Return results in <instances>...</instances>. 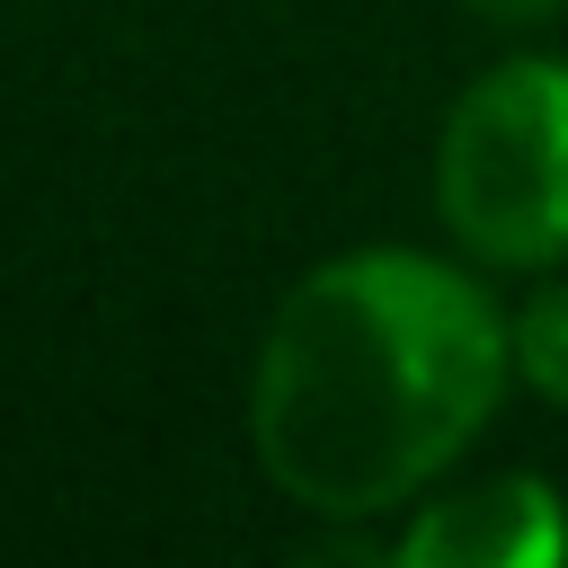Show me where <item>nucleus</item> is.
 I'll return each instance as SVG.
<instances>
[{
	"label": "nucleus",
	"instance_id": "f257e3e1",
	"mask_svg": "<svg viewBox=\"0 0 568 568\" xmlns=\"http://www.w3.org/2000/svg\"><path fill=\"white\" fill-rule=\"evenodd\" d=\"M515 382V311L435 248L364 240L284 284L248 364L257 479L320 515H408L497 417Z\"/></svg>",
	"mask_w": 568,
	"mask_h": 568
},
{
	"label": "nucleus",
	"instance_id": "f03ea898",
	"mask_svg": "<svg viewBox=\"0 0 568 568\" xmlns=\"http://www.w3.org/2000/svg\"><path fill=\"white\" fill-rule=\"evenodd\" d=\"M435 213L470 266H568V53H515L444 106Z\"/></svg>",
	"mask_w": 568,
	"mask_h": 568
},
{
	"label": "nucleus",
	"instance_id": "7ed1b4c3",
	"mask_svg": "<svg viewBox=\"0 0 568 568\" xmlns=\"http://www.w3.org/2000/svg\"><path fill=\"white\" fill-rule=\"evenodd\" d=\"M559 559H568V497L541 470L426 488L390 532V568H559Z\"/></svg>",
	"mask_w": 568,
	"mask_h": 568
},
{
	"label": "nucleus",
	"instance_id": "20e7f679",
	"mask_svg": "<svg viewBox=\"0 0 568 568\" xmlns=\"http://www.w3.org/2000/svg\"><path fill=\"white\" fill-rule=\"evenodd\" d=\"M515 382L568 408V266H550V284H532V302L515 311Z\"/></svg>",
	"mask_w": 568,
	"mask_h": 568
},
{
	"label": "nucleus",
	"instance_id": "39448f33",
	"mask_svg": "<svg viewBox=\"0 0 568 568\" xmlns=\"http://www.w3.org/2000/svg\"><path fill=\"white\" fill-rule=\"evenodd\" d=\"M470 18H488V27H541V18H559L568 0H462Z\"/></svg>",
	"mask_w": 568,
	"mask_h": 568
}]
</instances>
